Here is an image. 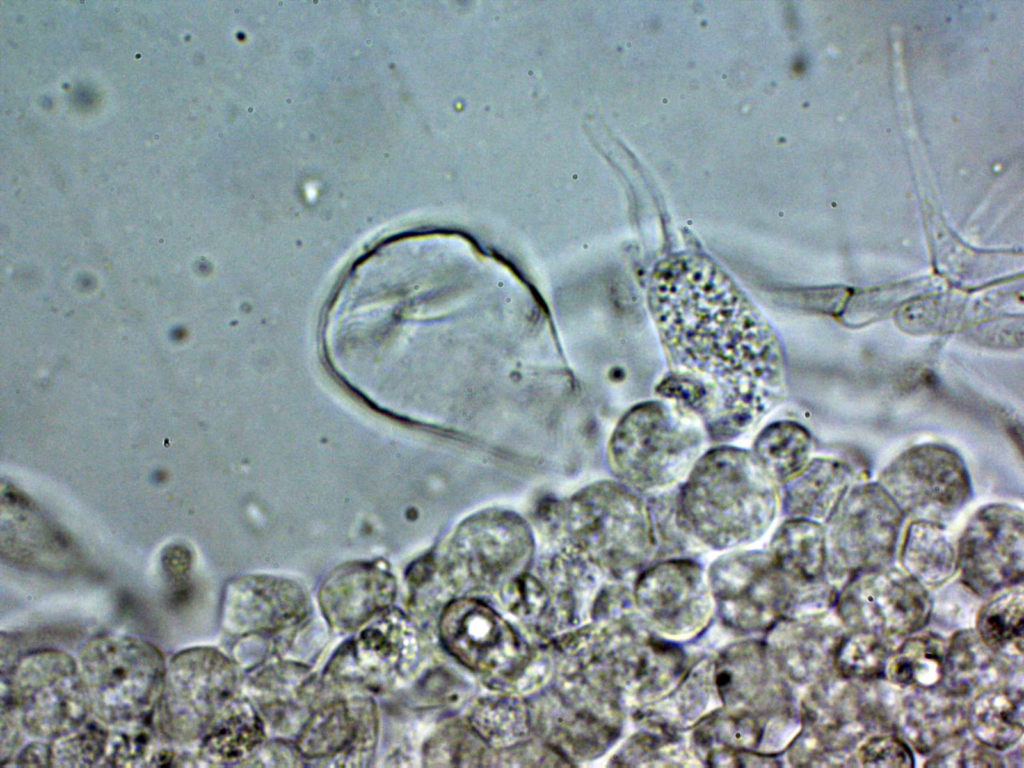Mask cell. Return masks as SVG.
I'll use <instances>...</instances> for the list:
<instances>
[{
	"mask_svg": "<svg viewBox=\"0 0 1024 768\" xmlns=\"http://www.w3.org/2000/svg\"><path fill=\"white\" fill-rule=\"evenodd\" d=\"M650 306L671 368L661 393L694 414L716 441L755 426L783 393L776 338L713 263L677 254L659 263Z\"/></svg>",
	"mask_w": 1024,
	"mask_h": 768,
	"instance_id": "1",
	"label": "cell"
},
{
	"mask_svg": "<svg viewBox=\"0 0 1024 768\" xmlns=\"http://www.w3.org/2000/svg\"><path fill=\"white\" fill-rule=\"evenodd\" d=\"M675 508L683 530L713 547H731L765 532L777 498L752 453L719 447L696 461L676 492Z\"/></svg>",
	"mask_w": 1024,
	"mask_h": 768,
	"instance_id": "2",
	"label": "cell"
},
{
	"mask_svg": "<svg viewBox=\"0 0 1024 768\" xmlns=\"http://www.w3.org/2000/svg\"><path fill=\"white\" fill-rule=\"evenodd\" d=\"M91 715L108 728L151 719L167 664L151 643L125 635H99L76 657Z\"/></svg>",
	"mask_w": 1024,
	"mask_h": 768,
	"instance_id": "3",
	"label": "cell"
},
{
	"mask_svg": "<svg viewBox=\"0 0 1024 768\" xmlns=\"http://www.w3.org/2000/svg\"><path fill=\"white\" fill-rule=\"evenodd\" d=\"M706 433L701 421L680 405H641L618 425L612 462L628 485L641 492H657L690 472L700 458Z\"/></svg>",
	"mask_w": 1024,
	"mask_h": 768,
	"instance_id": "4",
	"label": "cell"
},
{
	"mask_svg": "<svg viewBox=\"0 0 1024 768\" xmlns=\"http://www.w3.org/2000/svg\"><path fill=\"white\" fill-rule=\"evenodd\" d=\"M1 681V703L16 710L34 740L50 741L91 716L76 659L58 649H40L19 658Z\"/></svg>",
	"mask_w": 1024,
	"mask_h": 768,
	"instance_id": "5",
	"label": "cell"
},
{
	"mask_svg": "<svg viewBox=\"0 0 1024 768\" xmlns=\"http://www.w3.org/2000/svg\"><path fill=\"white\" fill-rule=\"evenodd\" d=\"M238 680L235 664L214 648L193 647L175 654L167 664L155 710L159 733L177 744L200 740L235 698Z\"/></svg>",
	"mask_w": 1024,
	"mask_h": 768,
	"instance_id": "6",
	"label": "cell"
},
{
	"mask_svg": "<svg viewBox=\"0 0 1024 768\" xmlns=\"http://www.w3.org/2000/svg\"><path fill=\"white\" fill-rule=\"evenodd\" d=\"M878 484L904 517L940 524L958 513L971 496L964 462L955 451L938 444L908 449L887 466Z\"/></svg>",
	"mask_w": 1024,
	"mask_h": 768,
	"instance_id": "7",
	"label": "cell"
},
{
	"mask_svg": "<svg viewBox=\"0 0 1024 768\" xmlns=\"http://www.w3.org/2000/svg\"><path fill=\"white\" fill-rule=\"evenodd\" d=\"M903 514L877 483L848 491L826 520L827 557L851 575L883 567L892 558Z\"/></svg>",
	"mask_w": 1024,
	"mask_h": 768,
	"instance_id": "8",
	"label": "cell"
},
{
	"mask_svg": "<svg viewBox=\"0 0 1024 768\" xmlns=\"http://www.w3.org/2000/svg\"><path fill=\"white\" fill-rule=\"evenodd\" d=\"M837 609L854 630L903 636L928 621L931 602L926 588L910 575L883 566L853 574L839 594Z\"/></svg>",
	"mask_w": 1024,
	"mask_h": 768,
	"instance_id": "9",
	"label": "cell"
},
{
	"mask_svg": "<svg viewBox=\"0 0 1024 768\" xmlns=\"http://www.w3.org/2000/svg\"><path fill=\"white\" fill-rule=\"evenodd\" d=\"M439 634L450 655L482 676L511 678L527 664L528 654L518 635L483 601L450 602L440 617Z\"/></svg>",
	"mask_w": 1024,
	"mask_h": 768,
	"instance_id": "10",
	"label": "cell"
},
{
	"mask_svg": "<svg viewBox=\"0 0 1024 768\" xmlns=\"http://www.w3.org/2000/svg\"><path fill=\"white\" fill-rule=\"evenodd\" d=\"M957 568L964 583L983 596L1021 583L1022 511L1008 504L979 509L959 540Z\"/></svg>",
	"mask_w": 1024,
	"mask_h": 768,
	"instance_id": "11",
	"label": "cell"
},
{
	"mask_svg": "<svg viewBox=\"0 0 1024 768\" xmlns=\"http://www.w3.org/2000/svg\"><path fill=\"white\" fill-rule=\"evenodd\" d=\"M363 625L332 660L328 674L378 688L408 679L421 657L420 640L412 622L389 607Z\"/></svg>",
	"mask_w": 1024,
	"mask_h": 768,
	"instance_id": "12",
	"label": "cell"
},
{
	"mask_svg": "<svg viewBox=\"0 0 1024 768\" xmlns=\"http://www.w3.org/2000/svg\"><path fill=\"white\" fill-rule=\"evenodd\" d=\"M377 739V714L370 700L335 701L306 720L296 750L309 761L366 766Z\"/></svg>",
	"mask_w": 1024,
	"mask_h": 768,
	"instance_id": "13",
	"label": "cell"
},
{
	"mask_svg": "<svg viewBox=\"0 0 1024 768\" xmlns=\"http://www.w3.org/2000/svg\"><path fill=\"white\" fill-rule=\"evenodd\" d=\"M307 613L299 585L270 576H247L231 583L223 600V626L233 634L269 633L296 624Z\"/></svg>",
	"mask_w": 1024,
	"mask_h": 768,
	"instance_id": "14",
	"label": "cell"
},
{
	"mask_svg": "<svg viewBox=\"0 0 1024 768\" xmlns=\"http://www.w3.org/2000/svg\"><path fill=\"white\" fill-rule=\"evenodd\" d=\"M395 595V580L386 569L372 563H352L328 576L319 599L332 626L351 630L389 608Z\"/></svg>",
	"mask_w": 1024,
	"mask_h": 768,
	"instance_id": "15",
	"label": "cell"
},
{
	"mask_svg": "<svg viewBox=\"0 0 1024 768\" xmlns=\"http://www.w3.org/2000/svg\"><path fill=\"white\" fill-rule=\"evenodd\" d=\"M854 473L839 460L819 458L785 482L783 512L789 519L827 520L849 491Z\"/></svg>",
	"mask_w": 1024,
	"mask_h": 768,
	"instance_id": "16",
	"label": "cell"
},
{
	"mask_svg": "<svg viewBox=\"0 0 1024 768\" xmlns=\"http://www.w3.org/2000/svg\"><path fill=\"white\" fill-rule=\"evenodd\" d=\"M264 736L253 706L235 697L199 740L198 760L209 766L239 764L260 748Z\"/></svg>",
	"mask_w": 1024,
	"mask_h": 768,
	"instance_id": "17",
	"label": "cell"
},
{
	"mask_svg": "<svg viewBox=\"0 0 1024 768\" xmlns=\"http://www.w3.org/2000/svg\"><path fill=\"white\" fill-rule=\"evenodd\" d=\"M966 723L977 742L1005 750L1023 734L1022 687L991 686L978 693L966 713Z\"/></svg>",
	"mask_w": 1024,
	"mask_h": 768,
	"instance_id": "18",
	"label": "cell"
},
{
	"mask_svg": "<svg viewBox=\"0 0 1024 768\" xmlns=\"http://www.w3.org/2000/svg\"><path fill=\"white\" fill-rule=\"evenodd\" d=\"M900 558L905 572L922 586L945 583L957 569V550L943 524L913 520L906 529Z\"/></svg>",
	"mask_w": 1024,
	"mask_h": 768,
	"instance_id": "19",
	"label": "cell"
},
{
	"mask_svg": "<svg viewBox=\"0 0 1024 768\" xmlns=\"http://www.w3.org/2000/svg\"><path fill=\"white\" fill-rule=\"evenodd\" d=\"M949 692L919 690L903 705L900 726L905 737L920 751L928 752L960 734L966 712Z\"/></svg>",
	"mask_w": 1024,
	"mask_h": 768,
	"instance_id": "20",
	"label": "cell"
},
{
	"mask_svg": "<svg viewBox=\"0 0 1024 768\" xmlns=\"http://www.w3.org/2000/svg\"><path fill=\"white\" fill-rule=\"evenodd\" d=\"M772 548L776 564L803 583L819 582L827 562L825 528L818 522L788 519L777 530Z\"/></svg>",
	"mask_w": 1024,
	"mask_h": 768,
	"instance_id": "21",
	"label": "cell"
},
{
	"mask_svg": "<svg viewBox=\"0 0 1024 768\" xmlns=\"http://www.w3.org/2000/svg\"><path fill=\"white\" fill-rule=\"evenodd\" d=\"M259 707L274 723L304 713L316 698L318 686L308 669L293 663L270 666L254 679Z\"/></svg>",
	"mask_w": 1024,
	"mask_h": 768,
	"instance_id": "22",
	"label": "cell"
},
{
	"mask_svg": "<svg viewBox=\"0 0 1024 768\" xmlns=\"http://www.w3.org/2000/svg\"><path fill=\"white\" fill-rule=\"evenodd\" d=\"M812 439L808 431L793 422H776L756 437L752 455L773 481L785 483L809 463Z\"/></svg>",
	"mask_w": 1024,
	"mask_h": 768,
	"instance_id": "23",
	"label": "cell"
},
{
	"mask_svg": "<svg viewBox=\"0 0 1024 768\" xmlns=\"http://www.w3.org/2000/svg\"><path fill=\"white\" fill-rule=\"evenodd\" d=\"M945 655L941 637L932 633L915 635L889 655L884 675L900 687L933 689L942 682Z\"/></svg>",
	"mask_w": 1024,
	"mask_h": 768,
	"instance_id": "24",
	"label": "cell"
},
{
	"mask_svg": "<svg viewBox=\"0 0 1024 768\" xmlns=\"http://www.w3.org/2000/svg\"><path fill=\"white\" fill-rule=\"evenodd\" d=\"M469 726L487 745L510 749L529 734L530 713L518 697L495 695L480 699L471 709Z\"/></svg>",
	"mask_w": 1024,
	"mask_h": 768,
	"instance_id": "25",
	"label": "cell"
},
{
	"mask_svg": "<svg viewBox=\"0 0 1024 768\" xmlns=\"http://www.w3.org/2000/svg\"><path fill=\"white\" fill-rule=\"evenodd\" d=\"M977 634L995 653L1008 648L1022 654L1023 587L1021 583L992 595L977 617Z\"/></svg>",
	"mask_w": 1024,
	"mask_h": 768,
	"instance_id": "26",
	"label": "cell"
},
{
	"mask_svg": "<svg viewBox=\"0 0 1024 768\" xmlns=\"http://www.w3.org/2000/svg\"><path fill=\"white\" fill-rule=\"evenodd\" d=\"M972 632H959L946 649L942 681L946 680L947 691L959 696L974 689L994 670V654Z\"/></svg>",
	"mask_w": 1024,
	"mask_h": 768,
	"instance_id": "27",
	"label": "cell"
},
{
	"mask_svg": "<svg viewBox=\"0 0 1024 768\" xmlns=\"http://www.w3.org/2000/svg\"><path fill=\"white\" fill-rule=\"evenodd\" d=\"M882 638L866 630H854L841 638L833 650V662L839 674L861 681L882 677L890 655Z\"/></svg>",
	"mask_w": 1024,
	"mask_h": 768,
	"instance_id": "28",
	"label": "cell"
},
{
	"mask_svg": "<svg viewBox=\"0 0 1024 768\" xmlns=\"http://www.w3.org/2000/svg\"><path fill=\"white\" fill-rule=\"evenodd\" d=\"M109 729L89 717L51 742V766L90 767L102 762Z\"/></svg>",
	"mask_w": 1024,
	"mask_h": 768,
	"instance_id": "29",
	"label": "cell"
},
{
	"mask_svg": "<svg viewBox=\"0 0 1024 768\" xmlns=\"http://www.w3.org/2000/svg\"><path fill=\"white\" fill-rule=\"evenodd\" d=\"M149 720L109 728L102 763L116 767L147 765L155 750V732Z\"/></svg>",
	"mask_w": 1024,
	"mask_h": 768,
	"instance_id": "30",
	"label": "cell"
},
{
	"mask_svg": "<svg viewBox=\"0 0 1024 768\" xmlns=\"http://www.w3.org/2000/svg\"><path fill=\"white\" fill-rule=\"evenodd\" d=\"M483 744L470 727H451L430 740L425 749V760L433 766L475 765L473 761L484 756Z\"/></svg>",
	"mask_w": 1024,
	"mask_h": 768,
	"instance_id": "31",
	"label": "cell"
},
{
	"mask_svg": "<svg viewBox=\"0 0 1024 768\" xmlns=\"http://www.w3.org/2000/svg\"><path fill=\"white\" fill-rule=\"evenodd\" d=\"M500 598L508 612L522 619L541 616L549 603L544 587L528 576L514 578L503 585Z\"/></svg>",
	"mask_w": 1024,
	"mask_h": 768,
	"instance_id": "32",
	"label": "cell"
},
{
	"mask_svg": "<svg viewBox=\"0 0 1024 768\" xmlns=\"http://www.w3.org/2000/svg\"><path fill=\"white\" fill-rule=\"evenodd\" d=\"M856 760L864 767H912L913 755L908 745L893 735L869 738L856 752Z\"/></svg>",
	"mask_w": 1024,
	"mask_h": 768,
	"instance_id": "33",
	"label": "cell"
},
{
	"mask_svg": "<svg viewBox=\"0 0 1024 768\" xmlns=\"http://www.w3.org/2000/svg\"><path fill=\"white\" fill-rule=\"evenodd\" d=\"M958 735L944 742L946 746L936 753L926 765L932 767H997L1002 765L1000 758L990 752V748L977 741L976 743L967 740L959 742Z\"/></svg>",
	"mask_w": 1024,
	"mask_h": 768,
	"instance_id": "34",
	"label": "cell"
},
{
	"mask_svg": "<svg viewBox=\"0 0 1024 768\" xmlns=\"http://www.w3.org/2000/svg\"><path fill=\"white\" fill-rule=\"evenodd\" d=\"M25 734L16 710L11 704L1 703L0 759L3 765L19 752Z\"/></svg>",
	"mask_w": 1024,
	"mask_h": 768,
	"instance_id": "35",
	"label": "cell"
},
{
	"mask_svg": "<svg viewBox=\"0 0 1024 768\" xmlns=\"http://www.w3.org/2000/svg\"><path fill=\"white\" fill-rule=\"evenodd\" d=\"M12 761L16 766H51V744L42 740L28 743Z\"/></svg>",
	"mask_w": 1024,
	"mask_h": 768,
	"instance_id": "36",
	"label": "cell"
},
{
	"mask_svg": "<svg viewBox=\"0 0 1024 768\" xmlns=\"http://www.w3.org/2000/svg\"><path fill=\"white\" fill-rule=\"evenodd\" d=\"M189 565L190 555L184 548L174 547L166 552L164 567L170 576L180 578L189 569Z\"/></svg>",
	"mask_w": 1024,
	"mask_h": 768,
	"instance_id": "37",
	"label": "cell"
}]
</instances>
